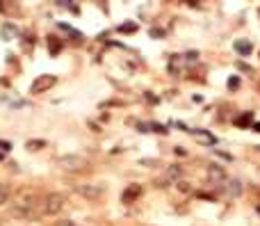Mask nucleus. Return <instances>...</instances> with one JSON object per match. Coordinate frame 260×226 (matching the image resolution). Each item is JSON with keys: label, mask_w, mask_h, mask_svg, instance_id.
<instances>
[{"label": "nucleus", "mask_w": 260, "mask_h": 226, "mask_svg": "<svg viewBox=\"0 0 260 226\" xmlns=\"http://www.w3.org/2000/svg\"><path fill=\"white\" fill-rule=\"evenodd\" d=\"M66 206V197L62 192H48L41 199V215H57Z\"/></svg>", "instance_id": "f257e3e1"}, {"label": "nucleus", "mask_w": 260, "mask_h": 226, "mask_svg": "<svg viewBox=\"0 0 260 226\" xmlns=\"http://www.w3.org/2000/svg\"><path fill=\"white\" fill-rule=\"evenodd\" d=\"M57 165L62 167L64 171H71V174H78V171H85L89 167V162L82 156H76V153H68V156H59Z\"/></svg>", "instance_id": "f03ea898"}, {"label": "nucleus", "mask_w": 260, "mask_h": 226, "mask_svg": "<svg viewBox=\"0 0 260 226\" xmlns=\"http://www.w3.org/2000/svg\"><path fill=\"white\" fill-rule=\"evenodd\" d=\"M182 178V167L180 165H169L164 169V174L155 180V187H169V185H176Z\"/></svg>", "instance_id": "7ed1b4c3"}, {"label": "nucleus", "mask_w": 260, "mask_h": 226, "mask_svg": "<svg viewBox=\"0 0 260 226\" xmlns=\"http://www.w3.org/2000/svg\"><path fill=\"white\" fill-rule=\"evenodd\" d=\"M12 217H16V219L32 221V219H36V217H39V212L34 210V203L23 201V203H14V206H12Z\"/></svg>", "instance_id": "20e7f679"}, {"label": "nucleus", "mask_w": 260, "mask_h": 226, "mask_svg": "<svg viewBox=\"0 0 260 226\" xmlns=\"http://www.w3.org/2000/svg\"><path fill=\"white\" fill-rule=\"evenodd\" d=\"M55 83H57V78L50 73H44V76H36L34 83L30 85V94H44L48 92L50 87H55Z\"/></svg>", "instance_id": "39448f33"}, {"label": "nucleus", "mask_w": 260, "mask_h": 226, "mask_svg": "<svg viewBox=\"0 0 260 226\" xmlns=\"http://www.w3.org/2000/svg\"><path fill=\"white\" fill-rule=\"evenodd\" d=\"M76 192L80 194V197L89 199V201H96V199H100L105 194V185H96V183H85V185H78Z\"/></svg>", "instance_id": "423d86ee"}, {"label": "nucleus", "mask_w": 260, "mask_h": 226, "mask_svg": "<svg viewBox=\"0 0 260 226\" xmlns=\"http://www.w3.org/2000/svg\"><path fill=\"white\" fill-rule=\"evenodd\" d=\"M208 180L212 185H224L228 180V176H226V171H224V167H219V165H210L208 167Z\"/></svg>", "instance_id": "0eeeda50"}, {"label": "nucleus", "mask_w": 260, "mask_h": 226, "mask_svg": "<svg viewBox=\"0 0 260 226\" xmlns=\"http://www.w3.org/2000/svg\"><path fill=\"white\" fill-rule=\"evenodd\" d=\"M141 192H144L141 185H128V187L123 190V194H121V201L123 203H135L137 199L141 197Z\"/></svg>", "instance_id": "6e6552de"}, {"label": "nucleus", "mask_w": 260, "mask_h": 226, "mask_svg": "<svg viewBox=\"0 0 260 226\" xmlns=\"http://www.w3.org/2000/svg\"><path fill=\"white\" fill-rule=\"evenodd\" d=\"M226 194L228 197H240V192H242V187H240V183L237 180H226Z\"/></svg>", "instance_id": "1a4fd4ad"}, {"label": "nucleus", "mask_w": 260, "mask_h": 226, "mask_svg": "<svg viewBox=\"0 0 260 226\" xmlns=\"http://www.w3.org/2000/svg\"><path fill=\"white\" fill-rule=\"evenodd\" d=\"M253 124V112H244L242 117H237L235 119V126H240V128H246V126Z\"/></svg>", "instance_id": "9d476101"}, {"label": "nucleus", "mask_w": 260, "mask_h": 226, "mask_svg": "<svg viewBox=\"0 0 260 226\" xmlns=\"http://www.w3.org/2000/svg\"><path fill=\"white\" fill-rule=\"evenodd\" d=\"M48 51H50V55H59V51H62V42H59L57 37H48Z\"/></svg>", "instance_id": "9b49d317"}, {"label": "nucleus", "mask_w": 260, "mask_h": 226, "mask_svg": "<svg viewBox=\"0 0 260 226\" xmlns=\"http://www.w3.org/2000/svg\"><path fill=\"white\" fill-rule=\"evenodd\" d=\"M9 197H12V190H9V185L0 183V206H5V203L9 201Z\"/></svg>", "instance_id": "f8f14e48"}, {"label": "nucleus", "mask_w": 260, "mask_h": 226, "mask_svg": "<svg viewBox=\"0 0 260 226\" xmlns=\"http://www.w3.org/2000/svg\"><path fill=\"white\" fill-rule=\"evenodd\" d=\"M27 151H39V148H44L46 146V142L44 139H27Z\"/></svg>", "instance_id": "ddd939ff"}, {"label": "nucleus", "mask_w": 260, "mask_h": 226, "mask_svg": "<svg viewBox=\"0 0 260 226\" xmlns=\"http://www.w3.org/2000/svg\"><path fill=\"white\" fill-rule=\"evenodd\" d=\"M235 51L240 53V55H249V53H251V44L249 42H235Z\"/></svg>", "instance_id": "4468645a"}, {"label": "nucleus", "mask_w": 260, "mask_h": 226, "mask_svg": "<svg viewBox=\"0 0 260 226\" xmlns=\"http://www.w3.org/2000/svg\"><path fill=\"white\" fill-rule=\"evenodd\" d=\"M119 30L130 34V32H135V30H137V23H123V25H119Z\"/></svg>", "instance_id": "2eb2a0df"}, {"label": "nucleus", "mask_w": 260, "mask_h": 226, "mask_svg": "<svg viewBox=\"0 0 260 226\" xmlns=\"http://www.w3.org/2000/svg\"><path fill=\"white\" fill-rule=\"evenodd\" d=\"M176 185H178V190H180V192H190V190H192L190 183H185V180H178Z\"/></svg>", "instance_id": "dca6fc26"}, {"label": "nucleus", "mask_w": 260, "mask_h": 226, "mask_svg": "<svg viewBox=\"0 0 260 226\" xmlns=\"http://www.w3.org/2000/svg\"><path fill=\"white\" fill-rule=\"evenodd\" d=\"M55 226H80L78 221H73V219H62V221H57Z\"/></svg>", "instance_id": "f3484780"}, {"label": "nucleus", "mask_w": 260, "mask_h": 226, "mask_svg": "<svg viewBox=\"0 0 260 226\" xmlns=\"http://www.w3.org/2000/svg\"><path fill=\"white\" fill-rule=\"evenodd\" d=\"M240 87V78H231L228 80V89H237Z\"/></svg>", "instance_id": "a211bd4d"}, {"label": "nucleus", "mask_w": 260, "mask_h": 226, "mask_svg": "<svg viewBox=\"0 0 260 226\" xmlns=\"http://www.w3.org/2000/svg\"><path fill=\"white\" fill-rule=\"evenodd\" d=\"M9 148H12V144H9V142H5V139H0V151H9Z\"/></svg>", "instance_id": "6ab92c4d"}, {"label": "nucleus", "mask_w": 260, "mask_h": 226, "mask_svg": "<svg viewBox=\"0 0 260 226\" xmlns=\"http://www.w3.org/2000/svg\"><path fill=\"white\" fill-rule=\"evenodd\" d=\"M253 128H255V133H260V124H253Z\"/></svg>", "instance_id": "aec40b11"}, {"label": "nucleus", "mask_w": 260, "mask_h": 226, "mask_svg": "<svg viewBox=\"0 0 260 226\" xmlns=\"http://www.w3.org/2000/svg\"><path fill=\"white\" fill-rule=\"evenodd\" d=\"M59 3H62V5H66V3H68V0H59Z\"/></svg>", "instance_id": "412c9836"}]
</instances>
